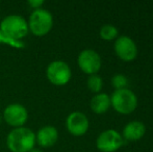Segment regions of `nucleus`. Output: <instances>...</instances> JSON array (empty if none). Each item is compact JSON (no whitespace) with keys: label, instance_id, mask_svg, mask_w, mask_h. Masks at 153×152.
<instances>
[{"label":"nucleus","instance_id":"nucleus-1","mask_svg":"<svg viewBox=\"0 0 153 152\" xmlns=\"http://www.w3.org/2000/svg\"><path fill=\"white\" fill-rule=\"evenodd\" d=\"M36 134L27 127H18L13 129L6 138L7 148L12 152H29L34 148Z\"/></svg>","mask_w":153,"mask_h":152},{"label":"nucleus","instance_id":"nucleus-2","mask_svg":"<svg viewBox=\"0 0 153 152\" xmlns=\"http://www.w3.org/2000/svg\"><path fill=\"white\" fill-rule=\"evenodd\" d=\"M0 30L7 39L13 41L21 40L28 35V23L19 15L6 16L0 23Z\"/></svg>","mask_w":153,"mask_h":152},{"label":"nucleus","instance_id":"nucleus-3","mask_svg":"<svg viewBox=\"0 0 153 152\" xmlns=\"http://www.w3.org/2000/svg\"><path fill=\"white\" fill-rule=\"evenodd\" d=\"M29 30L36 37L46 36L53 26V17L51 13L44 8H38L31 13L28 22Z\"/></svg>","mask_w":153,"mask_h":152},{"label":"nucleus","instance_id":"nucleus-4","mask_svg":"<svg viewBox=\"0 0 153 152\" xmlns=\"http://www.w3.org/2000/svg\"><path fill=\"white\" fill-rule=\"evenodd\" d=\"M111 104L120 114H130L137 108V96L130 90L122 89L114 92L111 98Z\"/></svg>","mask_w":153,"mask_h":152},{"label":"nucleus","instance_id":"nucleus-5","mask_svg":"<svg viewBox=\"0 0 153 152\" xmlns=\"http://www.w3.org/2000/svg\"><path fill=\"white\" fill-rule=\"evenodd\" d=\"M46 75L48 80L54 85H65L71 79V69L67 63L54 61L47 67Z\"/></svg>","mask_w":153,"mask_h":152},{"label":"nucleus","instance_id":"nucleus-6","mask_svg":"<svg viewBox=\"0 0 153 152\" xmlns=\"http://www.w3.org/2000/svg\"><path fill=\"white\" fill-rule=\"evenodd\" d=\"M96 145L101 152H115L123 145V140L118 131L108 129L99 134Z\"/></svg>","mask_w":153,"mask_h":152},{"label":"nucleus","instance_id":"nucleus-7","mask_svg":"<svg viewBox=\"0 0 153 152\" xmlns=\"http://www.w3.org/2000/svg\"><path fill=\"white\" fill-rule=\"evenodd\" d=\"M3 118L8 125L18 128L22 127L27 122L28 113L22 104L13 103L5 108L3 112Z\"/></svg>","mask_w":153,"mask_h":152},{"label":"nucleus","instance_id":"nucleus-8","mask_svg":"<svg viewBox=\"0 0 153 152\" xmlns=\"http://www.w3.org/2000/svg\"><path fill=\"white\" fill-rule=\"evenodd\" d=\"M77 63L81 70L85 73L93 75L99 71L101 67V59L96 51L92 49L82 50L78 55Z\"/></svg>","mask_w":153,"mask_h":152},{"label":"nucleus","instance_id":"nucleus-9","mask_svg":"<svg viewBox=\"0 0 153 152\" xmlns=\"http://www.w3.org/2000/svg\"><path fill=\"white\" fill-rule=\"evenodd\" d=\"M67 129L75 136H83L89 129V120L87 116L80 112L71 113L66 121Z\"/></svg>","mask_w":153,"mask_h":152},{"label":"nucleus","instance_id":"nucleus-10","mask_svg":"<svg viewBox=\"0 0 153 152\" xmlns=\"http://www.w3.org/2000/svg\"><path fill=\"white\" fill-rule=\"evenodd\" d=\"M115 51L118 56L125 62L133 61L137 54L135 43L126 36H122L115 42Z\"/></svg>","mask_w":153,"mask_h":152},{"label":"nucleus","instance_id":"nucleus-11","mask_svg":"<svg viewBox=\"0 0 153 152\" xmlns=\"http://www.w3.org/2000/svg\"><path fill=\"white\" fill-rule=\"evenodd\" d=\"M59 132L54 126L47 125L42 127L36 136V143H38L43 148L51 147L57 142Z\"/></svg>","mask_w":153,"mask_h":152},{"label":"nucleus","instance_id":"nucleus-12","mask_svg":"<svg viewBox=\"0 0 153 152\" xmlns=\"http://www.w3.org/2000/svg\"><path fill=\"white\" fill-rule=\"evenodd\" d=\"M146 127L142 122L132 121L129 122L123 130V136L128 141H137L145 134Z\"/></svg>","mask_w":153,"mask_h":152},{"label":"nucleus","instance_id":"nucleus-13","mask_svg":"<svg viewBox=\"0 0 153 152\" xmlns=\"http://www.w3.org/2000/svg\"><path fill=\"white\" fill-rule=\"evenodd\" d=\"M111 106V98L106 94H97L91 100V108L96 114H103Z\"/></svg>","mask_w":153,"mask_h":152},{"label":"nucleus","instance_id":"nucleus-14","mask_svg":"<svg viewBox=\"0 0 153 152\" xmlns=\"http://www.w3.org/2000/svg\"><path fill=\"white\" fill-rule=\"evenodd\" d=\"M117 36H118V29L116 28L114 25L106 24V25H103V26L101 27L100 37L102 38L103 40L111 41L117 37Z\"/></svg>","mask_w":153,"mask_h":152},{"label":"nucleus","instance_id":"nucleus-15","mask_svg":"<svg viewBox=\"0 0 153 152\" xmlns=\"http://www.w3.org/2000/svg\"><path fill=\"white\" fill-rule=\"evenodd\" d=\"M87 83H88V87H89L92 92H94V93H98V92H100L101 89H102V85H103L101 77L96 75V74L90 75L89 78H88Z\"/></svg>","mask_w":153,"mask_h":152},{"label":"nucleus","instance_id":"nucleus-16","mask_svg":"<svg viewBox=\"0 0 153 152\" xmlns=\"http://www.w3.org/2000/svg\"><path fill=\"white\" fill-rule=\"evenodd\" d=\"M111 85H113V87L116 89V91H117V90H122L127 87L128 80H127L126 77L124 75H122V74H117V75H115L111 78Z\"/></svg>","mask_w":153,"mask_h":152},{"label":"nucleus","instance_id":"nucleus-17","mask_svg":"<svg viewBox=\"0 0 153 152\" xmlns=\"http://www.w3.org/2000/svg\"><path fill=\"white\" fill-rule=\"evenodd\" d=\"M43 3H44V1H42V0H40V1H36V0H30V1H28L29 5H30L32 8H36V10L40 8V6L42 5Z\"/></svg>","mask_w":153,"mask_h":152},{"label":"nucleus","instance_id":"nucleus-18","mask_svg":"<svg viewBox=\"0 0 153 152\" xmlns=\"http://www.w3.org/2000/svg\"><path fill=\"white\" fill-rule=\"evenodd\" d=\"M29 152H43V151L41 150V149H38V148H32Z\"/></svg>","mask_w":153,"mask_h":152}]
</instances>
